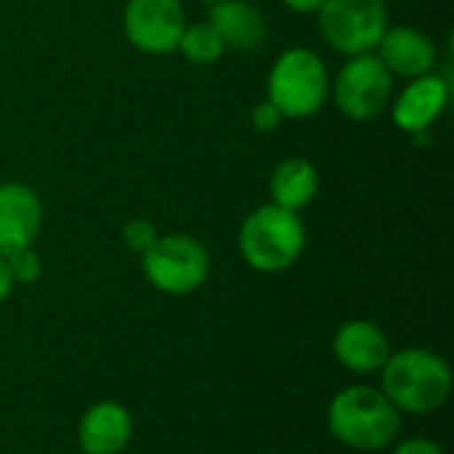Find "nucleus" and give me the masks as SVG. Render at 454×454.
<instances>
[{"label":"nucleus","instance_id":"obj_1","mask_svg":"<svg viewBox=\"0 0 454 454\" xmlns=\"http://www.w3.org/2000/svg\"><path fill=\"white\" fill-rule=\"evenodd\" d=\"M327 423L340 444L359 452H378L396 439L402 418L383 391L348 386L330 402Z\"/></svg>","mask_w":454,"mask_h":454},{"label":"nucleus","instance_id":"obj_2","mask_svg":"<svg viewBox=\"0 0 454 454\" xmlns=\"http://www.w3.org/2000/svg\"><path fill=\"white\" fill-rule=\"evenodd\" d=\"M383 394L399 412L428 415L447 404L452 394L450 364L426 348H404L383 364Z\"/></svg>","mask_w":454,"mask_h":454},{"label":"nucleus","instance_id":"obj_3","mask_svg":"<svg viewBox=\"0 0 454 454\" xmlns=\"http://www.w3.org/2000/svg\"><path fill=\"white\" fill-rule=\"evenodd\" d=\"M306 247V229L298 213L279 205H263L253 210L239 229L242 258L263 274L290 269Z\"/></svg>","mask_w":454,"mask_h":454},{"label":"nucleus","instance_id":"obj_4","mask_svg":"<svg viewBox=\"0 0 454 454\" xmlns=\"http://www.w3.org/2000/svg\"><path fill=\"white\" fill-rule=\"evenodd\" d=\"M327 98V69L314 51H285L269 74V101L282 117H311Z\"/></svg>","mask_w":454,"mask_h":454},{"label":"nucleus","instance_id":"obj_5","mask_svg":"<svg viewBox=\"0 0 454 454\" xmlns=\"http://www.w3.org/2000/svg\"><path fill=\"white\" fill-rule=\"evenodd\" d=\"M146 279L165 295H189L205 285L210 271L207 250L186 234L157 237L141 255Z\"/></svg>","mask_w":454,"mask_h":454},{"label":"nucleus","instance_id":"obj_6","mask_svg":"<svg viewBox=\"0 0 454 454\" xmlns=\"http://www.w3.org/2000/svg\"><path fill=\"white\" fill-rule=\"evenodd\" d=\"M319 27L325 40L346 53H372L388 29L383 0H325L319 8Z\"/></svg>","mask_w":454,"mask_h":454},{"label":"nucleus","instance_id":"obj_7","mask_svg":"<svg viewBox=\"0 0 454 454\" xmlns=\"http://www.w3.org/2000/svg\"><path fill=\"white\" fill-rule=\"evenodd\" d=\"M388 98H391V72L378 56L372 53L354 56L340 69L335 82V101L346 117L372 120L388 106Z\"/></svg>","mask_w":454,"mask_h":454},{"label":"nucleus","instance_id":"obj_8","mask_svg":"<svg viewBox=\"0 0 454 454\" xmlns=\"http://www.w3.org/2000/svg\"><path fill=\"white\" fill-rule=\"evenodd\" d=\"M125 35L144 53H173L184 35L186 19L178 0H128Z\"/></svg>","mask_w":454,"mask_h":454},{"label":"nucleus","instance_id":"obj_9","mask_svg":"<svg viewBox=\"0 0 454 454\" xmlns=\"http://www.w3.org/2000/svg\"><path fill=\"white\" fill-rule=\"evenodd\" d=\"M43 207L37 194L21 184L0 186V255L29 247L40 231Z\"/></svg>","mask_w":454,"mask_h":454},{"label":"nucleus","instance_id":"obj_10","mask_svg":"<svg viewBox=\"0 0 454 454\" xmlns=\"http://www.w3.org/2000/svg\"><path fill=\"white\" fill-rule=\"evenodd\" d=\"M133 436V418L117 402H98L88 407L77 426L82 454H120Z\"/></svg>","mask_w":454,"mask_h":454},{"label":"nucleus","instance_id":"obj_11","mask_svg":"<svg viewBox=\"0 0 454 454\" xmlns=\"http://www.w3.org/2000/svg\"><path fill=\"white\" fill-rule=\"evenodd\" d=\"M333 348H335L338 362L346 370L359 372V375L383 370V364L391 356V343H388L386 333L378 325L364 322V319L346 322L338 330Z\"/></svg>","mask_w":454,"mask_h":454},{"label":"nucleus","instance_id":"obj_12","mask_svg":"<svg viewBox=\"0 0 454 454\" xmlns=\"http://www.w3.org/2000/svg\"><path fill=\"white\" fill-rule=\"evenodd\" d=\"M380 61L388 72L399 77H423L436 64V48L428 35L412 27H394L386 29L383 40L378 43Z\"/></svg>","mask_w":454,"mask_h":454},{"label":"nucleus","instance_id":"obj_13","mask_svg":"<svg viewBox=\"0 0 454 454\" xmlns=\"http://www.w3.org/2000/svg\"><path fill=\"white\" fill-rule=\"evenodd\" d=\"M223 48L231 51H255L266 37V21L255 5L247 0H218L213 3L210 21Z\"/></svg>","mask_w":454,"mask_h":454},{"label":"nucleus","instance_id":"obj_14","mask_svg":"<svg viewBox=\"0 0 454 454\" xmlns=\"http://www.w3.org/2000/svg\"><path fill=\"white\" fill-rule=\"evenodd\" d=\"M450 88L436 74L415 77V82L399 96L394 106V120L407 133H423L447 106Z\"/></svg>","mask_w":454,"mask_h":454},{"label":"nucleus","instance_id":"obj_15","mask_svg":"<svg viewBox=\"0 0 454 454\" xmlns=\"http://www.w3.org/2000/svg\"><path fill=\"white\" fill-rule=\"evenodd\" d=\"M317 189H319V176L309 160H285L282 165H277L271 176L274 205L293 213L306 207L317 197Z\"/></svg>","mask_w":454,"mask_h":454},{"label":"nucleus","instance_id":"obj_16","mask_svg":"<svg viewBox=\"0 0 454 454\" xmlns=\"http://www.w3.org/2000/svg\"><path fill=\"white\" fill-rule=\"evenodd\" d=\"M181 53L192 61V64H213L221 53H223V43L215 35V29L205 21V24H192L184 27V35L178 40Z\"/></svg>","mask_w":454,"mask_h":454},{"label":"nucleus","instance_id":"obj_17","mask_svg":"<svg viewBox=\"0 0 454 454\" xmlns=\"http://www.w3.org/2000/svg\"><path fill=\"white\" fill-rule=\"evenodd\" d=\"M5 266H8V274L13 279V285H32L37 277H40V255L29 247H21V250H13L11 255H5Z\"/></svg>","mask_w":454,"mask_h":454},{"label":"nucleus","instance_id":"obj_18","mask_svg":"<svg viewBox=\"0 0 454 454\" xmlns=\"http://www.w3.org/2000/svg\"><path fill=\"white\" fill-rule=\"evenodd\" d=\"M122 239H125V245H128V250H133V253H146L154 242H157V229H154V223L152 221H146V218H133V221H128L125 223V229H122Z\"/></svg>","mask_w":454,"mask_h":454},{"label":"nucleus","instance_id":"obj_19","mask_svg":"<svg viewBox=\"0 0 454 454\" xmlns=\"http://www.w3.org/2000/svg\"><path fill=\"white\" fill-rule=\"evenodd\" d=\"M279 122H282V114H279V109L271 104V101H261V104H255V109H253V125L258 128V130H277L279 128Z\"/></svg>","mask_w":454,"mask_h":454},{"label":"nucleus","instance_id":"obj_20","mask_svg":"<svg viewBox=\"0 0 454 454\" xmlns=\"http://www.w3.org/2000/svg\"><path fill=\"white\" fill-rule=\"evenodd\" d=\"M394 454H444L442 452V447H436L434 442H428V439H407V442H402Z\"/></svg>","mask_w":454,"mask_h":454},{"label":"nucleus","instance_id":"obj_21","mask_svg":"<svg viewBox=\"0 0 454 454\" xmlns=\"http://www.w3.org/2000/svg\"><path fill=\"white\" fill-rule=\"evenodd\" d=\"M322 3L325 0H285V5L293 8V11H298V13H314V11L322 8Z\"/></svg>","mask_w":454,"mask_h":454},{"label":"nucleus","instance_id":"obj_22","mask_svg":"<svg viewBox=\"0 0 454 454\" xmlns=\"http://www.w3.org/2000/svg\"><path fill=\"white\" fill-rule=\"evenodd\" d=\"M11 290H13V279H11V274H8L5 258L0 255V303L11 295Z\"/></svg>","mask_w":454,"mask_h":454},{"label":"nucleus","instance_id":"obj_23","mask_svg":"<svg viewBox=\"0 0 454 454\" xmlns=\"http://www.w3.org/2000/svg\"><path fill=\"white\" fill-rule=\"evenodd\" d=\"M202 3H218V0H202Z\"/></svg>","mask_w":454,"mask_h":454}]
</instances>
